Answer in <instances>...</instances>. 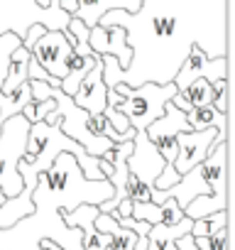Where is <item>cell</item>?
Wrapping results in <instances>:
<instances>
[{"instance_id":"cell-1","label":"cell","mask_w":235,"mask_h":250,"mask_svg":"<svg viewBox=\"0 0 235 250\" xmlns=\"http://www.w3.org/2000/svg\"><path fill=\"white\" fill-rule=\"evenodd\" d=\"M100 27H123L133 49L128 69L103 54V83H172L191 47L206 57H228V0H142L135 13L108 10Z\"/></svg>"},{"instance_id":"cell-2","label":"cell","mask_w":235,"mask_h":250,"mask_svg":"<svg viewBox=\"0 0 235 250\" xmlns=\"http://www.w3.org/2000/svg\"><path fill=\"white\" fill-rule=\"evenodd\" d=\"M113 196L108 179H86L74 155L61 152L54 165L37 177L32 191L35 211L15 226L0 230V250H39V240H52L61 250H83L78 228L64 223V213L81 204H103Z\"/></svg>"},{"instance_id":"cell-3","label":"cell","mask_w":235,"mask_h":250,"mask_svg":"<svg viewBox=\"0 0 235 250\" xmlns=\"http://www.w3.org/2000/svg\"><path fill=\"white\" fill-rule=\"evenodd\" d=\"M47 93L49 98H54L57 103V113H59V128L64 135H69L71 140H76L86 155L91 157H103V160H113V150L118 143V133L110 128V123L103 115H93L83 108H78L74 103L71 96H66L59 86H49L47 83Z\"/></svg>"},{"instance_id":"cell-4","label":"cell","mask_w":235,"mask_h":250,"mask_svg":"<svg viewBox=\"0 0 235 250\" xmlns=\"http://www.w3.org/2000/svg\"><path fill=\"white\" fill-rule=\"evenodd\" d=\"M120 96V103L115 105V113H123L130 123V128L135 130H147L150 125L164 115V105L174 98L176 86L172 83H142V86H125V83H118L113 86Z\"/></svg>"},{"instance_id":"cell-5","label":"cell","mask_w":235,"mask_h":250,"mask_svg":"<svg viewBox=\"0 0 235 250\" xmlns=\"http://www.w3.org/2000/svg\"><path fill=\"white\" fill-rule=\"evenodd\" d=\"M69 22L71 15L59 8L57 0H52L49 8L37 5V0H0V35L13 32L22 40L32 25H44L47 30L66 32Z\"/></svg>"},{"instance_id":"cell-6","label":"cell","mask_w":235,"mask_h":250,"mask_svg":"<svg viewBox=\"0 0 235 250\" xmlns=\"http://www.w3.org/2000/svg\"><path fill=\"white\" fill-rule=\"evenodd\" d=\"M27 133H30V123L22 118V113L8 118L3 128H0V191L8 199L18 196L25 187L18 172V162L25 157Z\"/></svg>"},{"instance_id":"cell-7","label":"cell","mask_w":235,"mask_h":250,"mask_svg":"<svg viewBox=\"0 0 235 250\" xmlns=\"http://www.w3.org/2000/svg\"><path fill=\"white\" fill-rule=\"evenodd\" d=\"M30 54H32V59H35L49 76H54V79L61 81V79L69 74V59H71L74 49H71V44H69V40H66L64 32H59V30H47V32L30 47Z\"/></svg>"},{"instance_id":"cell-8","label":"cell","mask_w":235,"mask_h":250,"mask_svg":"<svg viewBox=\"0 0 235 250\" xmlns=\"http://www.w3.org/2000/svg\"><path fill=\"white\" fill-rule=\"evenodd\" d=\"M218 140H228V133H218L215 128L208 130H191V133H179L176 135V160H174V169L179 174H186L189 169H194L196 165H201L211 147Z\"/></svg>"},{"instance_id":"cell-9","label":"cell","mask_w":235,"mask_h":250,"mask_svg":"<svg viewBox=\"0 0 235 250\" xmlns=\"http://www.w3.org/2000/svg\"><path fill=\"white\" fill-rule=\"evenodd\" d=\"M164 169V160L157 152L155 143L147 138L145 130H135L133 138V152L128 155V174L140 179L147 189L155 191V179Z\"/></svg>"},{"instance_id":"cell-10","label":"cell","mask_w":235,"mask_h":250,"mask_svg":"<svg viewBox=\"0 0 235 250\" xmlns=\"http://www.w3.org/2000/svg\"><path fill=\"white\" fill-rule=\"evenodd\" d=\"M196 79H206L211 83L218 79H228V57L211 59L198 47H191V52L186 54L184 64L179 66V71L174 76V86H176V91H184Z\"/></svg>"},{"instance_id":"cell-11","label":"cell","mask_w":235,"mask_h":250,"mask_svg":"<svg viewBox=\"0 0 235 250\" xmlns=\"http://www.w3.org/2000/svg\"><path fill=\"white\" fill-rule=\"evenodd\" d=\"M88 47L96 57L110 54L118 59L120 69H128L130 59H133V49L125 42V30L123 27H91L88 30Z\"/></svg>"},{"instance_id":"cell-12","label":"cell","mask_w":235,"mask_h":250,"mask_svg":"<svg viewBox=\"0 0 235 250\" xmlns=\"http://www.w3.org/2000/svg\"><path fill=\"white\" fill-rule=\"evenodd\" d=\"M71 98H74V103L78 108H83V110H88L93 115H103V110L108 105V88L103 83V66H100V62L83 76V81L78 83V88H76V93Z\"/></svg>"},{"instance_id":"cell-13","label":"cell","mask_w":235,"mask_h":250,"mask_svg":"<svg viewBox=\"0 0 235 250\" xmlns=\"http://www.w3.org/2000/svg\"><path fill=\"white\" fill-rule=\"evenodd\" d=\"M22 191L18 196H10L3 206H0V230H5L10 226H15L20 218L30 216L35 211V204H32V191L37 187V177L35 174H22Z\"/></svg>"},{"instance_id":"cell-14","label":"cell","mask_w":235,"mask_h":250,"mask_svg":"<svg viewBox=\"0 0 235 250\" xmlns=\"http://www.w3.org/2000/svg\"><path fill=\"white\" fill-rule=\"evenodd\" d=\"M130 218L135 221H145L150 226L155 223H162V226H174L184 218V211L179 208V204L174 199H167L162 204H155V201H133V211H130Z\"/></svg>"},{"instance_id":"cell-15","label":"cell","mask_w":235,"mask_h":250,"mask_svg":"<svg viewBox=\"0 0 235 250\" xmlns=\"http://www.w3.org/2000/svg\"><path fill=\"white\" fill-rule=\"evenodd\" d=\"M142 0H78V8L74 13L76 20H81L88 30L98 25V20L108 13V10H125V13H135L140 8Z\"/></svg>"},{"instance_id":"cell-16","label":"cell","mask_w":235,"mask_h":250,"mask_svg":"<svg viewBox=\"0 0 235 250\" xmlns=\"http://www.w3.org/2000/svg\"><path fill=\"white\" fill-rule=\"evenodd\" d=\"M191 226H194V221L186 218V216L179 223H174V226H162V223L150 226V230H147V250H179L176 240L189 235Z\"/></svg>"},{"instance_id":"cell-17","label":"cell","mask_w":235,"mask_h":250,"mask_svg":"<svg viewBox=\"0 0 235 250\" xmlns=\"http://www.w3.org/2000/svg\"><path fill=\"white\" fill-rule=\"evenodd\" d=\"M150 140H157V138H164V135H179V133H191V125L186 123V113L174 108L172 101L164 105V115L157 118L150 128L145 130Z\"/></svg>"},{"instance_id":"cell-18","label":"cell","mask_w":235,"mask_h":250,"mask_svg":"<svg viewBox=\"0 0 235 250\" xmlns=\"http://www.w3.org/2000/svg\"><path fill=\"white\" fill-rule=\"evenodd\" d=\"M93 226H96V230L110 235V250H135L140 235H135L133 230L123 228L120 223L115 221V216H110V213H100V211H98Z\"/></svg>"},{"instance_id":"cell-19","label":"cell","mask_w":235,"mask_h":250,"mask_svg":"<svg viewBox=\"0 0 235 250\" xmlns=\"http://www.w3.org/2000/svg\"><path fill=\"white\" fill-rule=\"evenodd\" d=\"M186 123L191 125V130L215 128L218 133H228V113H218L213 105L191 108V110L186 113Z\"/></svg>"},{"instance_id":"cell-20","label":"cell","mask_w":235,"mask_h":250,"mask_svg":"<svg viewBox=\"0 0 235 250\" xmlns=\"http://www.w3.org/2000/svg\"><path fill=\"white\" fill-rule=\"evenodd\" d=\"M218 211H228V194H223V196L220 194H201L194 201H189V206L184 208V216L191 221H198V218L213 216Z\"/></svg>"},{"instance_id":"cell-21","label":"cell","mask_w":235,"mask_h":250,"mask_svg":"<svg viewBox=\"0 0 235 250\" xmlns=\"http://www.w3.org/2000/svg\"><path fill=\"white\" fill-rule=\"evenodd\" d=\"M181 98L191 105V108H203V105H213V83L206 79H196L194 83H189L184 91H179Z\"/></svg>"},{"instance_id":"cell-22","label":"cell","mask_w":235,"mask_h":250,"mask_svg":"<svg viewBox=\"0 0 235 250\" xmlns=\"http://www.w3.org/2000/svg\"><path fill=\"white\" fill-rule=\"evenodd\" d=\"M22 44V40L13 32H3L0 35V83L5 81V74H8V66H10V54Z\"/></svg>"},{"instance_id":"cell-23","label":"cell","mask_w":235,"mask_h":250,"mask_svg":"<svg viewBox=\"0 0 235 250\" xmlns=\"http://www.w3.org/2000/svg\"><path fill=\"white\" fill-rule=\"evenodd\" d=\"M54 108H57L54 98H47V101H30V103L22 108V118H25L30 125H35V123H42L44 115H47L49 110H54Z\"/></svg>"},{"instance_id":"cell-24","label":"cell","mask_w":235,"mask_h":250,"mask_svg":"<svg viewBox=\"0 0 235 250\" xmlns=\"http://www.w3.org/2000/svg\"><path fill=\"white\" fill-rule=\"evenodd\" d=\"M152 143H155L157 152L162 155L164 165H174V160H176V135H164V138H157Z\"/></svg>"},{"instance_id":"cell-25","label":"cell","mask_w":235,"mask_h":250,"mask_svg":"<svg viewBox=\"0 0 235 250\" xmlns=\"http://www.w3.org/2000/svg\"><path fill=\"white\" fill-rule=\"evenodd\" d=\"M213 108L218 113H228V79L213 81Z\"/></svg>"},{"instance_id":"cell-26","label":"cell","mask_w":235,"mask_h":250,"mask_svg":"<svg viewBox=\"0 0 235 250\" xmlns=\"http://www.w3.org/2000/svg\"><path fill=\"white\" fill-rule=\"evenodd\" d=\"M206 238H208L211 250H228V226L225 228H218L215 233H211Z\"/></svg>"},{"instance_id":"cell-27","label":"cell","mask_w":235,"mask_h":250,"mask_svg":"<svg viewBox=\"0 0 235 250\" xmlns=\"http://www.w3.org/2000/svg\"><path fill=\"white\" fill-rule=\"evenodd\" d=\"M44 32H47V27H44V25H32V27L27 30V35L22 37V47H25V49H30V47H32V44H35Z\"/></svg>"},{"instance_id":"cell-28","label":"cell","mask_w":235,"mask_h":250,"mask_svg":"<svg viewBox=\"0 0 235 250\" xmlns=\"http://www.w3.org/2000/svg\"><path fill=\"white\" fill-rule=\"evenodd\" d=\"M176 248H179V250H196V243H194L191 235H184V238L176 240Z\"/></svg>"},{"instance_id":"cell-29","label":"cell","mask_w":235,"mask_h":250,"mask_svg":"<svg viewBox=\"0 0 235 250\" xmlns=\"http://www.w3.org/2000/svg\"><path fill=\"white\" fill-rule=\"evenodd\" d=\"M194 243H196V250H211L208 238H194Z\"/></svg>"},{"instance_id":"cell-30","label":"cell","mask_w":235,"mask_h":250,"mask_svg":"<svg viewBox=\"0 0 235 250\" xmlns=\"http://www.w3.org/2000/svg\"><path fill=\"white\" fill-rule=\"evenodd\" d=\"M135 250H147V235H140V238H137V245H135Z\"/></svg>"},{"instance_id":"cell-31","label":"cell","mask_w":235,"mask_h":250,"mask_svg":"<svg viewBox=\"0 0 235 250\" xmlns=\"http://www.w3.org/2000/svg\"><path fill=\"white\" fill-rule=\"evenodd\" d=\"M37 5H42V8H49V5H52V0H37Z\"/></svg>"},{"instance_id":"cell-32","label":"cell","mask_w":235,"mask_h":250,"mask_svg":"<svg viewBox=\"0 0 235 250\" xmlns=\"http://www.w3.org/2000/svg\"><path fill=\"white\" fill-rule=\"evenodd\" d=\"M5 201H8V196H5V194H3V191H0V206H3V204H5Z\"/></svg>"}]
</instances>
